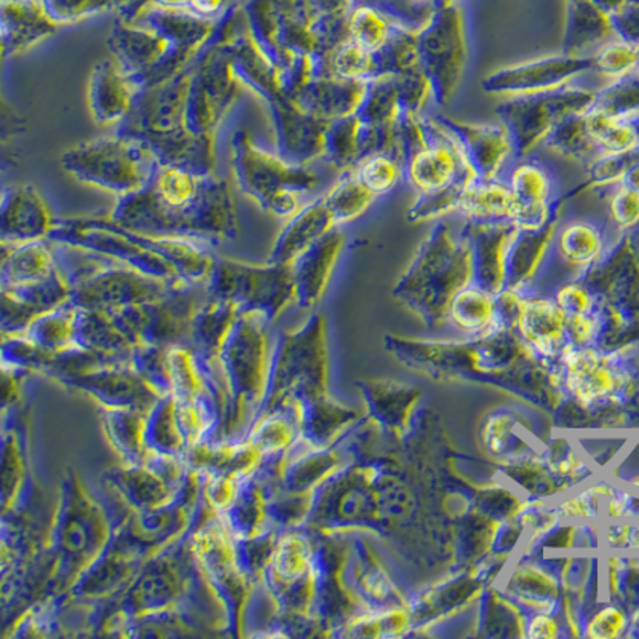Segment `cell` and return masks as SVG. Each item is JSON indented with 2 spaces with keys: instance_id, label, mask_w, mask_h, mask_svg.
Returning <instances> with one entry per match:
<instances>
[{
  "instance_id": "1",
  "label": "cell",
  "mask_w": 639,
  "mask_h": 639,
  "mask_svg": "<svg viewBox=\"0 0 639 639\" xmlns=\"http://www.w3.org/2000/svg\"><path fill=\"white\" fill-rule=\"evenodd\" d=\"M271 318L259 311H241L213 357L224 396V413L215 440L245 442L261 413L271 376Z\"/></svg>"
},
{
  "instance_id": "2",
  "label": "cell",
  "mask_w": 639,
  "mask_h": 639,
  "mask_svg": "<svg viewBox=\"0 0 639 639\" xmlns=\"http://www.w3.org/2000/svg\"><path fill=\"white\" fill-rule=\"evenodd\" d=\"M122 521L88 491L79 475L69 472L50 528V553L55 564L41 599L62 598L105 553Z\"/></svg>"
},
{
  "instance_id": "3",
  "label": "cell",
  "mask_w": 639,
  "mask_h": 639,
  "mask_svg": "<svg viewBox=\"0 0 639 639\" xmlns=\"http://www.w3.org/2000/svg\"><path fill=\"white\" fill-rule=\"evenodd\" d=\"M474 280L470 245L461 230L438 221L422 241L397 294L425 315H446L451 300Z\"/></svg>"
},
{
  "instance_id": "4",
  "label": "cell",
  "mask_w": 639,
  "mask_h": 639,
  "mask_svg": "<svg viewBox=\"0 0 639 639\" xmlns=\"http://www.w3.org/2000/svg\"><path fill=\"white\" fill-rule=\"evenodd\" d=\"M191 549L208 587L215 593L226 619V628L240 635L245 606L253 587L237 560L236 539L221 515L205 500L204 511L191 531Z\"/></svg>"
},
{
  "instance_id": "5",
  "label": "cell",
  "mask_w": 639,
  "mask_h": 639,
  "mask_svg": "<svg viewBox=\"0 0 639 639\" xmlns=\"http://www.w3.org/2000/svg\"><path fill=\"white\" fill-rule=\"evenodd\" d=\"M596 91L585 88H556L543 94L510 96L496 108L500 123L509 133L515 159L532 155L561 120L591 111Z\"/></svg>"
},
{
  "instance_id": "6",
  "label": "cell",
  "mask_w": 639,
  "mask_h": 639,
  "mask_svg": "<svg viewBox=\"0 0 639 639\" xmlns=\"http://www.w3.org/2000/svg\"><path fill=\"white\" fill-rule=\"evenodd\" d=\"M80 180L105 189L133 194L154 175L151 148L128 138H108L79 145L63 158Z\"/></svg>"
},
{
  "instance_id": "7",
  "label": "cell",
  "mask_w": 639,
  "mask_h": 639,
  "mask_svg": "<svg viewBox=\"0 0 639 639\" xmlns=\"http://www.w3.org/2000/svg\"><path fill=\"white\" fill-rule=\"evenodd\" d=\"M208 291L219 300L232 301L241 311H259L271 322L296 300L291 266L254 268L241 262L221 261L213 269Z\"/></svg>"
},
{
  "instance_id": "8",
  "label": "cell",
  "mask_w": 639,
  "mask_h": 639,
  "mask_svg": "<svg viewBox=\"0 0 639 639\" xmlns=\"http://www.w3.org/2000/svg\"><path fill=\"white\" fill-rule=\"evenodd\" d=\"M192 468L187 461L151 454L143 464L106 472L102 481L119 497L126 513H144L169 506L183 491Z\"/></svg>"
},
{
  "instance_id": "9",
  "label": "cell",
  "mask_w": 639,
  "mask_h": 639,
  "mask_svg": "<svg viewBox=\"0 0 639 639\" xmlns=\"http://www.w3.org/2000/svg\"><path fill=\"white\" fill-rule=\"evenodd\" d=\"M419 66L432 87V101L446 106L453 101L463 84L467 45L463 24L453 12L433 18L427 26L415 32Z\"/></svg>"
},
{
  "instance_id": "10",
  "label": "cell",
  "mask_w": 639,
  "mask_h": 639,
  "mask_svg": "<svg viewBox=\"0 0 639 639\" xmlns=\"http://www.w3.org/2000/svg\"><path fill=\"white\" fill-rule=\"evenodd\" d=\"M240 180L241 186L248 191L264 197L266 189L272 187L268 208L277 215H296L303 209V194L314 189L317 176L308 170L300 166H288L286 163L271 158L266 152L259 151L250 143L241 144Z\"/></svg>"
},
{
  "instance_id": "11",
  "label": "cell",
  "mask_w": 639,
  "mask_h": 639,
  "mask_svg": "<svg viewBox=\"0 0 639 639\" xmlns=\"http://www.w3.org/2000/svg\"><path fill=\"white\" fill-rule=\"evenodd\" d=\"M593 71L592 56H545L531 62L500 67L481 82L489 95L521 96L543 94L566 87L575 77Z\"/></svg>"
},
{
  "instance_id": "12",
  "label": "cell",
  "mask_w": 639,
  "mask_h": 639,
  "mask_svg": "<svg viewBox=\"0 0 639 639\" xmlns=\"http://www.w3.org/2000/svg\"><path fill=\"white\" fill-rule=\"evenodd\" d=\"M433 119L453 134L479 181L499 180L510 159H515L513 145L502 123L463 122L445 113H435Z\"/></svg>"
},
{
  "instance_id": "13",
  "label": "cell",
  "mask_w": 639,
  "mask_h": 639,
  "mask_svg": "<svg viewBox=\"0 0 639 639\" xmlns=\"http://www.w3.org/2000/svg\"><path fill=\"white\" fill-rule=\"evenodd\" d=\"M431 119V144L418 152L403 166L404 181L413 187L415 194L442 189L453 183L457 176L468 172L474 173L453 134L445 127L440 126L433 116Z\"/></svg>"
},
{
  "instance_id": "14",
  "label": "cell",
  "mask_w": 639,
  "mask_h": 639,
  "mask_svg": "<svg viewBox=\"0 0 639 639\" xmlns=\"http://www.w3.org/2000/svg\"><path fill=\"white\" fill-rule=\"evenodd\" d=\"M515 226L510 221H475L467 219L461 229L472 251L475 285L489 293H499L506 283V251L513 236Z\"/></svg>"
},
{
  "instance_id": "15",
  "label": "cell",
  "mask_w": 639,
  "mask_h": 639,
  "mask_svg": "<svg viewBox=\"0 0 639 639\" xmlns=\"http://www.w3.org/2000/svg\"><path fill=\"white\" fill-rule=\"evenodd\" d=\"M344 243L346 232L343 227L337 226L293 262L291 271L297 303L308 307L323 296L335 271L337 259L343 253Z\"/></svg>"
},
{
  "instance_id": "16",
  "label": "cell",
  "mask_w": 639,
  "mask_h": 639,
  "mask_svg": "<svg viewBox=\"0 0 639 639\" xmlns=\"http://www.w3.org/2000/svg\"><path fill=\"white\" fill-rule=\"evenodd\" d=\"M559 224L560 215L539 229H521V227L515 229L507 245L503 288L524 290V286L534 279L546 254L552 251Z\"/></svg>"
},
{
  "instance_id": "17",
  "label": "cell",
  "mask_w": 639,
  "mask_h": 639,
  "mask_svg": "<svg viewBox=\"0 0 639 639\" xmlns=\"http://www.w3.org/2000/svg\"><path fill=\"white\" fill-rule=\"evenodd\" d=\"M365 82L344 80L335 76L318 77L301 88L297 108L325 122L355 116L367 95Z\"/></svg>"
},
{
  "instance_id": "18",
  "label": "cell",
  "mask_w": 639,
  "mask_h": 639,
  "mask_svg": "<svg viewBox=\"0 0 639 639\" xmlns=\"http://www.w3.org/2000/svg\"><path fill=\"white\" fill-rule=\"evenodd\" d=\"M52 229V212L34 187H17L3 201V241L10 240L12 245L30 243L48 236Z\"/></svg>"
},
{
  "instance_id": "19",
  "label": "cell",
  "mask_w": 639,
  "mask_h": 639,
  "mask_svg": "<svg viewBox=\"0 0 639 639\" xmlns=\"http://www.w3.org/2000/svg\"><path fill=\"white\" fill-rule=\"evenodd\" d=\"M335 227H337L335 219L326 208L323 197L305 205L296 215H293V219L279 237L272 254V264L293 266L297 258H301L308 248L314 247L326 234L332 232Z\"/></svg>"
},
{
  "instance_id": "20",
  "label": "cell",
  "mask_w": 639,
  "mask_h": 639,
  "mask_svg": "<svg viewBox=\"0 0 639 639\" xmlns=\"http://www.w3.org/2000/svg\"><path fill=\"white\" fill-rule=\"evenodd\" d=\"M155 175L152 183L154 201H143L151 204L154 213H159L154 223L175 226L180 224V212H189L191 205L201 201V177L177 165L160 166Z\"/></svg>"
},
{
  "instance_id": "21",
  "label": "cell",
  "mask_w": 639,
  "mask_h": 639,
  "mask_svg": "<svg viewBox=\"0 0 639 639\" xmlns=\"http://www.w3.org/2000/svg\"><path fill=\"white\" fill-rule=\"evenodd\" d=\"M517 326L524 339L543 355L555 354L567 336V317L555 300L524 297Z\"/></svg>"
},
{
  "instance_id": "22",
  "label": "cell",
  "mask_w": 639,
  "mask_h": 639,
  "mask_svg": "<svg viewBox=\"0 0 639 639\" xmlns=\"http://www.w3.org/2000/svg\"><path fill=\"white\" fill-rule=\"evenodd\" d=\"M90 99L91 109L99 122H116L131 111L134 101V82L117 63L98 64L91 79Z\"/></svg>"
},
{
  "instance_id": "23",
  "label": "cell",
  "mask_w": 639,
  "mask_h": 639,
  "mask_svg": "<svg viewBox=\"0 0 639 639\" xmlns=\"http://www.w3.org/2000/svg\"><path fill=\"white\" fill-rule=\"evenodd\" d=\"M552 250L575 269H588L605 253V236L602 227L585 219L564 223L556 229Z\"/></svg>"
},
{
  "instance_id": "24",
  "label": "cell",
  "mask_w": 639,
  "mask_h": 639,
  "mask_svg": "<svg viewBox=\"0 0 639 639\" xmlns=\"http://www.w3.org/2000/svg\"><path fill=\"white\" fill-rule=\"evenodd\" d=\"M148 413L138 410L101 408V421L106 436L123 464H143L151 456L144 445L145 415Z\"/></svg>"
},
{
  "instance_id": "25",
  "label": "cell",
  "mask_w": 639,
  "mask_h": 639,
  "mask_svg": "<svg viewBox=\"0 0 639 639\" xmlns=\"http://www.w3.org/2000/svg\"><path fill=\"white\" fill-rule=\"evenodd\" d=\"M567 369V387L582 403H591L605 397L613 389V375L603 367L598 355L584 346H571L563 350Z\"/></svg>"
},
{
  "instance_id": "26",
  "label": "cell",
  "mask_w": 639,
  "mask_h": 639,
  "mask_svg": "<svg viewBox=\"0 0 639 639\" xmlns=\"http://www.w3.org/2000/svg\"><path fill=\"white\" fill-rule=\"evenodd\" d=\"M517 198L503 180L475 181L461 201L457 213L475 221H510Z\"/></svg>"
},
{
  "instance_id": "27",
  "label": "cell",
  "mask_w": 639,
  "mask_h": 639,
  "mask_svg": "<svg viewBox=\"0 0 639 639\" xmlns=\"http://www.w3.org/2000/svg\"><path fill=\"white\" fill-rule=\"evenodd\" d=\"M446 315L464 333H486L502 328L496 318L495 294L474 282L454 294Z\"/></svg>"
},
{
  "instance_id": "28",
  "label": "cell",
  "mask_w": 639,
  "mask_h": 639,
  "mask_svg": "<svg viewBox=\"0 0 639 639\" xmlns=\"http://www.w3.org/2000/svg\"><path fill=\"white\" fill-rule=\"evenodd\" d=\"M15 415L12 427L3 431V515L13 513L20 507V497L28 485V450L24 425L18 424Z\"/></svg>"
},
{
  "instance_id": "29",
  "label": "cell",
  "mask_w": 639,
  "mask_h": 639,
  "mask_svg": "<svg viewBox=\"0 0 639 639\" xmlns=\"http://www.w3.org/2000/svg\"><path fill=\"white\" fill-rule=\"evenodd\" d=\"M506 181L520 204L550 205L560 197L555 176L549 166L541 160L531 159V155L515 159Z\"/></svg>"
},
{
  "instance_id": "30",
  "label": "cell",
  "mask_w": 639,
  "mask_h": 639,
  "mask_svg": "<svg viewBox=\"0 0 639 639\" xmlns=\"http://www.w3.org/2000/svg\"><path fill=\"white\" fill-rule=\"evenodd\" d=\"M2 268L3 286L30 285L56 272L52 253L39 240L20 243L13 247L12 253H3Z\"/></svg>"
},
{
  "instance_id": "31",
  "label": "cell",
  "mask_w": 639,
  "mask_h": 639,
  "mask_svg": "<svg viewBox=\"0 0 639 639\" xmlns=\"http://www.w3.org/2000/svg\"><path fill=\"white\" fill-rule=\"evenodd\" d=\"M610 30H613L610 17L598 7L588 3L581 10H575L571 17L561 53L567 56H587L585 53L606 44Z\"/></svg>"
},
{
  "instance_id": "32",
  "label": "cell",
  "mask_w": 639,
  "mask_h": 639,
  "mask_svg": "<svg viewBox=\"0 0 639 639\" xmlns=\"http://www.w3.org/2000/svg\"><path fill=\"white\" fill-rule=\"evenodd\" d=\"M376 198L378 197L365 187L355 170L344 172L335 186L323 195L326 208L329 209L336 226L339 227L365 215L375 204Z\"/></svg>"
},
{
  "instance_id": "33",
  "label": "cell",
  "mask_w": 639,
  "mask_h": 639,
  "mask_svg": "<svg viewBox=\"0 0 639 639\" xmlns=\"http://www.w3.org/2000/svg\"><path fill=\"white\" fill-rule=\"evenodd\" d=\"M543 145L563 158L588 163V165L603 155L593 141L592 134L588 133L585 113H574L561 120L543 141Z\"/></svg>"
},
{
  "instance_id": "34",
  "label": "cell",
  "mask_w": 639,
  "mask_h": 639,
  "mask_svg": "<svg viewBox=\"0 0 639 639\" xmlns=\"http://www.w3.org/2000/svg\"><path fill=\"white\" fill-rule=\"evenodd\" d=\"M477 181L475 173L468 172L457 176L453 183L432 192L415 194V202L408 208L407 218L410 223H429L445 218L451 213H457L463 195Z\"/></svg>"
},
{
  "instance_id": "35",
  "label": "cell",
  "mask_w": 639,
  "mask_h": 639,
  "mask_svg": "<svg viewBox=\"0 0 639 639\" xmlns=\"http://www.w3.org/2000/svg\"><path fill=\"white\" fill-rule=\"evenodd\" d=\"M401 109L399 91L392 77L369 82L367 95L357 111L358 119L367 126L396 127Z\"/></svg>"
},
{
  "instance_id": "36",
  "label": "cell",
  "mask_w": 639,
  "mask_h": 639,
  "mask_svg": "<svg viewBox=\"0 0 639 639\" xmlns=\"http://www.w3.org/2000/svg\"><path fill=\"white\" fill-rule=\"evenodd\" d=\"M329 73L339 79L365 84L381 79L378 55L358 47L351 41L344 42L329 55Z\"/></svg>"
},
{
  "instance_id": "37",
  "label": "cell",
  "mask_w": 639,
  "mask_h": 639,
  "mask_svg": "<svg viewBox=\"0 0 639 639\" xmlns=\"http://www.w3.org/2000/svg\"><path fill=\"white\" fill-rule=\"evenodd\" d=\"M347 23H349V41L375 53L387 44L396 28L386 13L369 6L355 9Z\"/></svg>"
},
{
  "instance_id": "38",
  "label": "cell",
  "mask_w": 639,
  "mask_h": 639,
  "mask_svg": "<svg viewBox=\"0 0 639 639\" xmlns=\"http://www.w3.org/2000/svg\"><path fill=\"white\" fill-rule=\"evenodd\" d=\"M378 55L379 73L383 77H396L407 71L419 66L418 44H415V32L407 31L404 28H393L387 44L383 45Z\"/></svg>"
},
{
  "instance_id": "39",
  "label": "cell",
  "mask_w": 639,
  "mask_h": 639,
  "mask_svg": "<svg viewBox=\"0 0 639 639\" xmlns=\"http://www.w3.org/2000/svg\"><path fill=\"white\" fill-rule=\"evenodd\" d=\"M354 170L365 187L376 197L390 194L399 186L400 181L404 180L400 160L387 152L368 155Z\"/></svg>"
},
{
  "instance_id": "40",
  "label": "cell",
  "mask_w": 639,
  "mask_h": 639,
  "mask_svg": "<svg viewBox=\"0 0 639 639\" xmlns=\"http://www.w3.org/2000/svg\"><path fill=\"white\" fill-rule=\"evenodd\" d=\"M593 111L605 113L607 117L625 119L639 116V79L630 74L620 77L609 87L596 91Z\"/></svg>"
},
{
  "instance_id": "41",
  "label": "cell",
  "mask_w": 639,
  "mask_h": 639,
  "mask_svg": "<svg viewBox=\"0 0 639 639\" xmlns=\"http://www.w3.org/2000/svg\"><path fill=\"white\" fill-rule=\"evenodd\" d=\"M592 59L593 71L603 76L620 79L637 71V45L624 39L606 42L593 53Z\"/></svg>"
},
{
  "instance_id": "42",
  "label": "cell",
  "mask_w": 639,
  "mask_h": 639,
  "mask_svg": "<svg viewBox=\"0 0 639 639\" xmlns=\"http://www.w3.org/2000/svg\"><path fill=\"white\" fill-rule=\"evenodd\" d=\"M392 79L396 80L403 112L424 113L427 102L432 99V87L421 66L413 67Z\"/></svg>"
},
{
  "instance_id": "43",
  "label": "cell",
  "mask_w": 639,
  "mask_h": 639,
  "mask_svg": "<svg viewBox=\"0 0 639 639\" xmlns=\"http://www.w3.org/2000/svg\"><path fill=\"white\" fill-rule=\"evenodd\" d=\"M555 303L567 318L588 314L593 307L592 290L584 282L567 283L556 291Z\"/></svg>"
},
{
  "instance_id": "44",
  "label": "cell",
  "mask_w": 639,
  "mask_h": 639,
  "mask_svg": "<svg viewBox=\"0 0 639 639\" xmlns=\"http://www.w3.org/2000/svg\"><path fill=\"white\" fill-rule=\"evenodd\" d=\"M610 215L620 229H633L639 224V194L620 184L610 198Z\"/></svg>"
},
{
  "instance_id": "45",
  "label": "cell",
  "mask_w": 639,
  "mask_h": 639,
  "mask_svg": "<svg viewBox=\"0 0 639 639\" xmlns=\"http://www.w3.org/2000/svg\"><path fill=\"white\" fill-rule=\"evenodd\" d=\"M624 625L622 614L617 609H605L593 617L588 625V635L595 638H610L619 633Z\"/></svg>"
},
{
  "instance_id": "46",
  "label": "cell",
  "mask_w": 639,
  "mask_h": 639,
  "mask_svg": "<svg viewBox=\"0 0 639 639\" xmlns=\"http://www.w3.org/2000/svg\"><path fill=\"white\" fill-rule=\"evenodd\" d=\"M559 624L553 617L538 616L529 625V637L531 638H555L559 635Z\"/></svg>"
},
{
  "instance_id": "47",
  "label": "cell",
  "mask_w": 639,
  "mask_h": 639,
  "mask_svg": "<svg viewBox=\"0 0 639 639\" xmlns=\"http://www.w3.org/2000/svg\"><path fill=\"white\" fill-rule=\"evenodd\" d=\"M223 0H191V6L194 7L197 12L204 13V15H209V13L216 12V10L221 7Z\"/></svg>"
},
{
  "instance_id": "48",
  "label": "cell",
  "mask_w": 639,
  "mask_h": 639,
  "mask_svg": "<svg viewBox=\"0 0 639 639\" xmlns=\"http://www.w3.org/2000/svg\"><path fill=\"white\" fill-rule=\"evenodd\" d=\"M413 2L421 3V6H427V3H432L433 0H413Z\"/></svg>"
},
{
  "instance_id": "49",
  "label": "cell",
  "mask_w": 639,
  "mask_h": 639,
  "mask_svg": "<svg viewBox=\"0 0 639 639\" xmlns=\"http://www.w3.org/2000/svg\"><path fill=\"white\" fill-rule=\"evenodd\" d=\"M637 71H639V44L637 45Z\"/></svg>"
}]
</instances>
